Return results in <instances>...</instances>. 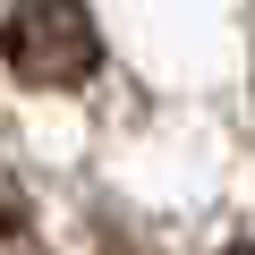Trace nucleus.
<instances>
[{
    "label": "nucleus",
    "mask_w": 255,
    "mask_h": 255,
    "mask_svg": "<svg viewBox=\"0 0 255 255\" xmlns=\"http://www.w3.org/2000/svg\"><path fill=\"white\" fill-rule=\"evenodd\" d=\"M26 247H34V204L17 187V170L0 162V255H26Z\"/></svg>",
    "instance_id": "obj_2"
},
{
    "label": "nucleus",
    "mask_w": 255,
    "mask_h": 255,
    "mask_svg": "<svg viewBox=\"0 0 255 255\" xmlns=\"http://www.w3.org/2000/svg\"><path fill=\"white\" fill-rule=\"evenodd\" d=\"M0 60L34 94H68V85H85L102 68V26H94L85 0H9Z\"/></svg>",
    "instance_id": "obj_1"
},
{
    "label": "nucleus",
    "mask_w": 255,
    "mask_h": 255,
    "mask_svg": "<svg viewBox=\"0 0 255 255\" xmlns=\"http://www.w3.org/2000/svg\"><path fill=\"white\" fill-rule=\"evenodd\" d=\"M221 255H255V247H221Z\"/></svg>",
    "instance_id": "obj_3"
}]
</instances>
